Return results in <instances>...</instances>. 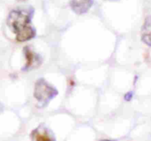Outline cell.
<instances>
[{
    "label": "cell",
    "mask_w": 151,
    "mask_h": 141,
    "mask_svg": "<svg viewBox=\"0 0 151 141\" xmlns=\"http://www.w3.org/2000/svg\"><path fill=\"white\" fill-rule=\"evenodd\" d=\"M34 15L32 7L16 9L9 13L7 18V25L9 29L16 35L18 42H26L36 35V30L32 26V19Z\"/></svg>",
    "instance_id": "obj_1"
},
{
    "label": "cell",
    "mask_w": 151,
    "mask_h": 141,
    "mask_svg": "<svg viewBox=\"0 0 151 141\" xmlns=\"http://www.w3.org/2000/svg\"><path fill=\"white\" fill-rule=\"evenodd\" d=\"M58 94L57 89L49 84L44 78H40L35 82L33 95L41 107H44L48 105L50 101L57 96Z\"/></svg>",
    "instance_id": "obj_2"
},
{
    "label": "cell",
    "mask_w": 151,
    "mask_h": 141,
    "mask_svg": "<svg viewBox=\"0 0 151 141\" xmlns=\"http://www.w3.org/2000/svg\"><path fill=\"white\" fill-rule=\"evenodd\" d=\"M23 51L26 58V64L22 69L23 71H29L32 69L37 68L41 66L43 61L41 55L35 53L31 47L25 46Z\"/></svg>",
    "instance_id": "obj_3"
},
{
    "label": "cell",
    "mask_w": 151,
    "mask_h": 141,
    "mask_svg": "<svg viewBox=\"0 0 151 141\" xmlns=\"http://www.w3.org/2000/svg\"><path fill=\"white\" fill-rule=\"evenodd\" d=\"M31 139L37 141H45V140H55L54 135L52 131L49 129L44 124H41L32 131L30 134Z\"/></svg>",
    "instance_id": "obj_4"
},
{
    "label": "cell",
    "mask_w": 151,
    "mask_h": 141,
    "mask_svg": "<svg viewBox=\"0 0 151 141\" xmlns=\"http://www.w3.org/2000/svg\"><path fill=\"white\" fill-rule=\"evenodd\" d=\"M93 4V0H72L71 7L78 15L86 13Z\"/></svg>",
    "instance_id": "obj_5"
},
{
    "label": "cell",
    "mask_w": 151,
    "mask_h": 141,
    "mask_svg": "<svg viewBox=\"0 0 151 141\" xmlns=\"http://www.w3.org/2000/svg\"><path fill=\"white\" fill-rule=\"evenodd\" d=\"M151 21H150V16H147L145 19L142 27L141 35H142V41L143 43L147 44L148 46H150L151 41H150V31H151Z\"/></svg>",
    "instance_id": "obj_6"
},
{
    "label": "cell",
    "mask_w": 151,
    "mask_h": 141,
    "mask_svg": "<svg viewBox=\"0 0 151 141\" xmlns=\"http://www.w3.org/2000/svg\"><path fill=\"white\" fill-rule=\"evenodd\" d=\"M133 96H134V93H133V91H129V92L125 93V96H124V98H125V101H130L131 99H132Z\"/></svg>",
    "instance_id": "obj_7"
},
{
    "label": "cell",
    "mask_w": 151,
    "mask_h": 141,
    "mask_svg": "<svg viewBox=\"0 0 151 141\" xmlns=\"http://www.w3.org/2000/svg\"><path fill=\"white\" fill-rule=\"evenodd\" d=\"M19 1H25V0H18Z\"/></svg>",
    "instance_id": "obj_8"
}]
</instances>
